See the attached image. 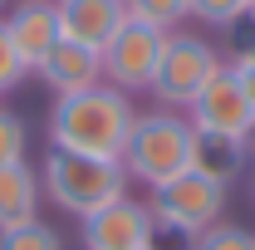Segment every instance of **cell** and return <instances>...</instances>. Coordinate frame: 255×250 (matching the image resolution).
Wrapping results in <instances>:
<instances>
[{"label": "cell", "instance_id": "1", "mask_svg": "<svg viewBox=\"0 0 255 250\" xmlns=\"http://www.w3.org/2000/svg\"><path fill=\"white\" fill-rule=\"evenodd\" d=\"M132 94L113 84H94L84 94H64L49 113V142L64 152H89V157H123V142L132 132Z\"/></svg>", "mask_w": 255, "mask_h": 250}, {"label": "cell", "instance_id": "2", "mask_svg": "<svg viewBox=\"0 0 255 250\" xmlns=\"http://www.w3.org/2000/svg\"><path fill=\"white\" fill-rule=\"evenodd\" d=\"M39 187L49 191V201L59 211L84 221V216H94V211L128 196V172L118 157H89V152L49 147L44 167H39Z\"/></svg>", "mask_w": 255, "mask_h": 250}, {"label": "cell", "instance_id": "3", "mask_svg": "<svg viewBox=\"0 0 255 250\" xmlns=\"http://www.w3.org/2000/svg\"><path fill=\"white\" fill-rule=\"evenodd\" d=\"M191 142H196V127L187 123V113L152 108V113L132 118V132H128L118 162H123L128 182H147V191H152L191 167Z\"/></svg>", "mask_w": 255, "mask_h": 250}, {"label": "cell", "instance_id": "4", "mask_svg": "<svg viewBox=\"0 0 255 250\" xmlns=\"http://www.w3.org/2000/svg\"><path fill=\"white\" fill-rule=\"evenodd\" d=\"M221 49L196 30H167L157 54V74H152V89L147 94L157 98L162 108H187L191 98L211 84V74L221 69Z\"/></svg>", "mask_w": 255, "mask_h": 250}, {"label": "cell", "instance_id": "5", "mask_svg": "<svg viewBox=\"0 0 255 250\" xmlns=\"http://www.w3.org/2000/svg\"><path fill=\"white\" fill-rule=\"evenodd\" d=\"M226 191L221 182H206L201 172H182V177H172V182H162V187L147 191V211L167 226H182L191 236H201L206 226H216L226 211Z\"/></svg>", "mask_w": 255, "mask_h": 250}, {"label": "cell", "instance_id": "6", "mask_svg": "<svg viewBox=\"0 0 255 250\" xmlns=\"http://www.w3.org/2000/svg\"><path fill=\"white\" fill-rule=\"evenodd\" d=\"M167 34L142 25V20H123L118 34L103 44V84L123 89V94H147L152 74H157V54Z\"/></svg>", "mask_w": 255, "mask_h": 250}, {"label": "cell", "instance_id": "7", "mask_svg": "<svg viewBox=\"0 0 255 250\" xmlns=\"http://www.w3.org/2000/svg\"><path fill=\"white\" fill-rule=\"evenodd\" d=\"M187 123L196 132H216V137H241L246 142V132L255 123V108H251V98L241 89V74L231 64H221L211 74V84L187 103Z\"/></svg>", "mask_w": 255, "mask_h": 250}, {"label": "cell", "instance_id": "8", "mask_svg": "<svg viewBox=\"0 0 255 250\" xmlns=\"http://www.w3.org/2000/svg\"><path fill=\"white\" fill-rule=\"evenodd\" d=\"M147 231H152V211L123 196L94 216H84V250H142Z\"/></svg>", "mask_w": 255, "mask_h": 250}, {"label": "cell", "instance_id": "9", "mask_svg": "<svg viewBox=\"0 0 255 250\" xmlns=\"http://www.w3.org/2000/svg\"><path fill=\"white\" fill-rule=\"evenodd\" d=\"M34 74H39L59 98L64 94H84V89L103 84V49L79 44V39H59L44 59L34 64Z\"/></svg>", "mask_w": 255, "mask_h": 250}, {"label": "cell", "instance_id": "10", "mask_svg": "<svg viewBox=\"0 0 255 250\" xmlns=\"http://www.w3.org/2000/svg\"><path fill=\"white\" fill-rule=\"evenodd\" d=\"M5 34H10V44L20 49V59L30 64H39L54 44L64 39V30H59V10H54V0H20L5 20Z\"/></svg>", "mask_w": 255, "mask_h": 250}, {"label": "cell", "instance_id": "11", "mask_svg": "<svg viewBox=\"0 0 255 250\" xmlns=\"http://www.w3.org/2000/svg\"><path fill=\"white\" fill-rule=\"evenodd\" d=\"M54 10H59L64 39H79V44H94V49H103L128 20L123 0H54Z\"/></svg>", "mask_w": 255, "mask_h": 250}, {"label": "cell", "instance_id": "12", "mask_svg": "<svg viewBox=\"0 0 255 250\" xmlns=\"http://www.w3.org/2000/svg\"><path fill=\"white\" fill-rule=\"evenodd\" d=\"M251 167V152L241 137H216V132H196L191 142V172H201L206 182H221L231 187L241 172Z\"/></svg>", "mask_w": 255, "mask_h": 250}, {"label": "cell", "instance_id": "13", "mask_svg": "<svg viewBox=\"0 0 255 250\" xmlns=\"http://www.w3.org/2000/svg\"><path fill=\"white\" fill-rule=\"evenodd\" d=\"M39 172L30 162H15V167H0V231L10 226H25L39 221Z\"/></svg>", "mask_w": 255, "mask_h": 250}, {"label": "cell", "instance_id": "14", "mask_svg": "<svg viewBox=\"0 0 255 250\" xmlns=\"http://www.w3.org/2000/svg\"><path fill=\"white\" fill-rule=\"evenodd\" d=\"M128 5V20H142V25H152V30H182V20H187L191 0H123Z\"/></svg>", "mask_w": 255, "mask_h": 250}, {"label": "cell", "instance_id": "15", "mask_svg": "<svg viewBox=\"0 0 255 250\" xmlns=\"http://www.w3.org/2000/svg\"><path fill=\"white\" fill-rule=\"evenodd\" d=\"M0 250H64V241L49 221H25V226L0 231Z\"/></svg>", "mask_w": 255, "mask_h": 250}, {"label": "cell", "instance_id": "16", "mask_svg": "<svg viewBox=\"0 0 255 250\" xmlns=\"http://www.w3.org/2000/svg\"><path fill=\"white\" fill-rule=\"evenodd\" d=\"M30 152V127L20 113H10L5 103H0V167H15V162H25Z\"/></svg>", "mask_w": 255, "mask_h": 250}, {"label": "cell", "instance_id": "17", "mask_svg": "<svg viewBox=\"0 0 255 250\" xmlns=\"http://www.w3.org/2000/svg\"><path fill=\"white\" fill-rule=\"evenodd\" d=\"M221 59L231 64V69H241V64L255 59V10H246L236 25H226V49Z\"/></svg>", "mask_w": 255, "mask_h": 250}, {"label": "cell", "instance_id": "18", "mask_svg": "<svg viewBox=\"0 0 255 250\" xmlns=\"http://www.w3.org/2000/svg\"><path fill=\"white\" fill-rule=\"evenodd\" d=\"M196 250H255V231L246 226H231V221H216L196 236Z\"/></svg>", "mask_w": 255, "mask_h": 250}, {"label": "cell", "instance_id": "19", "mask_svg": "<svg viewBox=\"0 0 255 250\" xmlns=\"http://www.w3.org/2000/svg\"><path fill=\"white\" fill-rule=\"evenodd\" d=\"M246 10H251V0H191L187 20H201V25H216V30H226V25H236Z\"/></svg>", "mask_w": 255, "mask_h": 250}, {"label": "cell", "instance_id": "20", "mask_svg": "<svg viewBox=\"0 0 255 250\" xmlns=\"http://www.w3.org/2000/svg\"><path fill=\"white\" fill-rule=\"evenodd\" d=\"M25 74H30V64L20 59V49L10 44V34H5V25H0V98L15 94V89L25 84Z\"/></svg>", "mask_w": 255, "mask_h": 250}, {"label": "cell", "instance_id": "21", "mask_svg": "<svg viewBox=\"0 0 255 250\" xmlns=\"http://www.w3.org/2000/svg\"><path fill=\"white\" fill-rule=\"evenodd\" d=\"M142 250H196V236L152 216V231H147V246H142Z\"/></svg>", "mask_w": 255, "mask_h": 250}, {"label": "cell", "instance_id": "22", "mask_svg": "<svg viewBox=\"0 0 255 250\" xmlns=\"http://www.w3.org/2000/svg\"><path fill=\"white\" fill-rule=\"evenodd\" d=\"M236 74H241V89H246V98H251V108H255V59H251V64H241Z\"/></svg>", "mask_w": 255, "mask_h": 250}, {"label": "cell", "instance_id": "23", "mask_svg": "<svg viewBox=\"0 0 255 250\" xmlns=\"http://www.w3.org/2000/svg\"><path fill=\"white\" fill-rule=\"evenodd\" d=\"M246 152H251V162H255V123H251V132H246Z\"/></svg>", "mask_w": 255, "mask_h": 250}, {"label": "cell", "instance_id": "24", "mask_svg": "<svg viewBox=\"0 0 255 250\" xmlns=\"http://www.w3.org/2000/svg\"><path fill=\"white\" fill-rule=\"evenodd\" d=\"M0 10H5V0H0Z\"/></svg>", "mask_w": 255, "mask_h": 250}, {"label": "cell", "instance_id": "25", "mask_svg": "<svg viewBox=\"0 0 255 250\" xmlns=\"http://www.w3.org/2000/svg\"><path fill=\"white\" fill-rule=\"evenodd\" d=\"M251 10H255V0H251Z\"/></svg>", "mask_w": 255, "mask_h": 250}]
</instances>
